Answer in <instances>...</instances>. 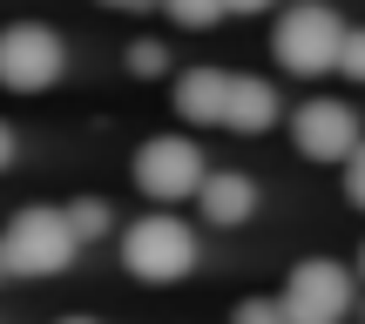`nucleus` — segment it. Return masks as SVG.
Here are the masks:
<instances>
[{"instance_id": "12", "label": "nucleus", "mask_w": 365, "mask_h": 324, "mask_svg": "<svg viewBox=\"0 0 365 324\" xmlns=\"http://www.w3.org/2000/svg\"><path fill=\"white\" fill-rule=\"evenodd\" d=\"M176 27H217L223 21V0H163Z\"/></svg>"}, {"instance_id": "18", "label": "nucleus", "mask_w": 365, "mask_h": 324, "mask_svg": "<svg viewBox=\"0 0 365 324\" xmlns=\"http://www.w3.org/2000/svg\"><path fill=\"white\" fill-rule=\"evenodd\" d=\"M257 7H271V0H223V14H257Z\"/></svg>"}, {"instance_id": "1", "label": "nucleus", "mask_w": 365, "mask_h": 324, "mask_svg": "<svg viewBox=\"0 0 365 324\" xmlns=\"http://www.w3.org/2000/svg\"><path fill=\"white\" fill-rule=\"evenodd\" d=\"M81 236L68 230V209H21V216H7V230H0V263H7V277H61L68 263H75Z\"/></svg>"}, {"instance_id": "19", "label": "nucleus", "mask_w": 365, "mask_h": 324, "mask_svg": "<svg viewBox=\"0 0 365 324\" xmlns=\"http://www.w3.org/2000/svg\"><path fill=\"white\" fill-rule=\"evenodd\" d=\"M102 7H156V0H102Z\"/></svg>"}, {"instance_id": "4", "label": "nucleus", "mask_w": 365, "mask_h": 324, "mask_svg": "<svg viewBox=\"0 0 365 324\" xmlns=\"http://www.w3.org/2000/svg\"><path fill=\"white\" fill-rule=\"evenodd\" d=\"M61 68H68V48H61V34H54V27H41V21L0 27V88L41 95V88H54V81H61Z\"/></svg>"}, {"instance_id": "6", "label": "nucleus", "mask_w": 365, "mask_h": 324, "mask_svg": "<svg viewBox=\"0 0 365 324\" xmlns=\"http://www.w3.org/2000/svg\"><path fill=\"white\" fill-rule=\"evenodd\" d=\"M352 311V271L331 257H304L284 284V318L291 324H345Z\"/></svg>"}, {"instance_id": "7", "label": "nucleus", "mask_w": 365, "mask_h": 324, "mask_svg": "<svg viewBox=\"0 0 365 324\" xmlns=\"http://www.w3.org/2000/svg\"><path fill=\"white\" fill-rule=\"evenodd\" d=\"M291 142H298V156H312V162H345L365 142L359 135V108L318 95V102H304L298 115H291Z\"/></svg>"}, {"instance_id": "5", "label": "nucleus", "mask_w": 365, "mask_h": 324, "mask_svg": "<svg viewBox=\"0 0 365 324\" xmlns=\"http://www.w3.org/2000/svg\"><path fill=\"white\" fill-rule=\"evenodd\" d=\"M203 149L190 142V135H156V142H143L135 149V189L149 196V203H182V196H196L203 189Z\"/></svg>"}, {"instance_id": "20", "label": "nucleus", "mask_w": 365, "mask_h": 324, "mask_svg": "<svg viewBox=\"0 0 365 324\" xmlns=\"http://www.w3.org/2000/svg\"><path fill=\"white\" fill-rule=\"evenodd\" d=\"M54 324H95V318H54Z\"/></svg>"}, {"instance_id": "15", "label": "nucleus", "mask_w": 365, "mask_h": 324, "mask_svg": "<svg viewBox=\"0 0 365 324\" xmlns=\"http://www.w3.org/2000/svg\"><path fill=\"white\" fill-rule=\"evenodd\" d=\"M129 68H135V75H163V68H170L163 41H135V48H129Z\"/></svg>"}, {"instance_id": "14", "label": "nucleus", "mask_w": 365, "mask_h": 324, "mask_svg": "<svg viewBox=\"0 0 365 324\" xmlns=\"http://www.w3.org/2000/svg\"><path fill=\"white\" fill-rule=\"evenodd\" d=\"M339 75H345V81H365V27H352V34H345V54H339Z\"/></svg>"}, {"instance_id": "21", "label": "nucleus", "mask_w": 365, "mask_h": 324, "mask_svg": "<svg viewBox=\"0 0 365 324\" xmlns=\"http://www.w3.org/2000/svg\"><path fill=\"white\" fill-rule=\"evenodd\" d=\"M359 277H365V250H359Z\"/></svg>"}, {"instance_id": "10", "label": "nucleus", "mask_w": 365, "mask_h": 324, "mask_svg": "<svg viewBox=\"0 0 365 324\" xmlns=\"http://www.w3.org/2000/svg\"><path fill=\"white\" fill-rule=\"evenodd\" d=\"M277 122V88L257 75H230V102H223V129L237 135H264Z\"/></svg>"}, {"instance_id": "2", "label": "nucleus", "mask_w": 365, "mask_h": 324, "mask_svg": "<svg viewBox=\"0 0 365 324\" xmlns=\"http://www.w3.org/2000/svg\"><path fill=\"white\" fill-rule=\"evenodd\" d=\"M122 263L143 284H182L196 271V230L176 223V209H156V216H135L122 230Z\"/></svg>"}, {"instance_id": "17", "label": "nucleus", "mask_w": 365, "mask_h": 324, "mask_svg": "<svg viewBox=\"0 0 365 324\" xmlns=\"http://www.w3.org/2000/svg\"><path fill=\"white\" fill-rule=\"evenodd\" d=\"M14 149H21V142H14V129H7V122H0V169L14 162Z\"/></svg>"}, {"instance_id": "9", "label": "nucleus", "mask_w": 365, "mask_h": 324, "mask_svg": "<svg viewBox=\"0 0 365 324\" xmlns=\"http://www.w3.org/2000/svg\"><path fill=\"white\" fill-rule=\"evenodd\" d=\"M223 102H230V75L223 68H190L176 75V115L196 129H223Z\"/></svg>"}, {"instance_id": "3", "label": "nucleus", "mask_w": 365, "mask_h": 324, "mask_svg": "<svg viewBox=\"0 0 365 324\" xmlns=\"http://www.w3.org/2000/svg\"><path fill=\"white\" fill-rule=\"evenodd\" d=\"M345 34H352V27L339 21V7L304 0V7H291L284 21H277L271 54L291 68V75H331V68H339V54H345Z\"/></svg>"}, {"instance_id": "22", "label": "nucleus", "mask_w": 365, "mask_h": 324, "mask_svg": "<svg viewBox=\"0 0 365 324\" xmlns=\"http://www.w3.org/2000/svg\"><path fill=\"white\" fill-rule=\"evenodd\" d=\"M0 277H7V263H0Z\"/></svg>"}, {"instance_id": "11", "label": "nucleus", "mask_w": 365, "mask_h": 324, "mask_svg": "<svg viewBox=\"0 0 365 324\" xmlns=\"http://www.w3.org/2000/svg\"><path fill=\"white\" fill-rule=\"evenodd\" d=\"M68 230H75L81 244H95V236L115 230V209H108L102 196H81V203H68Z\"/></svg>"}, {"instance_id": "16", "label": "nucleus", "mask_w": 365, "mask_h": 324, "mask_svg": "<svg viewBox=\"0 0 365 324\" xmlns=\"http://www.w3.org/2000/svg\"><path fill=\"white\" fill-rule=\"evenodd\" d=\"M345 196H352V203L365 209V142L352 149V156H345Z\"/></svg>"}, {"instance_id": "8", "label": "nucleus", "mask_w": 365, "mask_h": 324, "mask_svg": "<svg viewBox=\"0 0 365 324\" xmlns=\"http://www.w3.org/2000/svg\"><path fill=\"white\" fill-rule=\"evenodd\" d=\"M196 203H203V223L237 230V223H250V209H257V182L237 176V169H210L203 189H196Z\"/></svg>"}, {"instance_id": "13", "label": "nucleus", "mask_w": 365, "mask_h": 324, "mask_svg": "<svg viewBox=\"0 0 365 324\" xmlns=\"http://www.w3.org/2000/svg\"><path fill=\"white\" fill-rule=\"evenodd\" d=\"M230 324H291V318H284V298H244Z\"/></svg>"}]
</instances>
